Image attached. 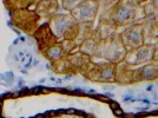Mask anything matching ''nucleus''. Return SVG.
Returning <instances> with one entry per match:
<instances>
[{
	"label": "nucleus",
	"mask_w": 158,
	"mask_h": 118,
	"mask_svg": "<svg viewBox=\"0 0 158 118\" xmlns=\"http://www.w3.org/2000/svg\"><path fill=\"white\" fill-rule=\"evenodd\" d=\"M110 19L118 27H124V28L135 24H140L145 19L143 1H139V0L117 1L116 6L112 8Z\"/></svg>",
	"instance_id": "1"
},
{
	"label": "nucleus",
	"mask_w": 158,
	"mask_h": 118,
	"mask_svg": "<svg viewBox=\"0 0 158 118\" xmlns=\"http://www.w3.org/2000/svg\"><path fill=\"white\" fill-rule=\"evenodd\" d=\"M50 27L59 41L76 40L79 32V24L71 14H54L50 20Z\"/></svg>",
	"instance_id": "2"
},
{
	"label": "nucleus",
	"mask_w": 158,
	"mask_h": 118,
	"mask_svg": "<svg viewBox=\"0 0 158 118\" xmlns=\"http://www.w3.org/2000/svg\"><path fill=\"white\" fill-rule=\"evenodd\" d=\"M126 52H127V50L125 48L118 33L117 36H114L111 39L102 41L99 45L98 51H97V54L94 57L102 58L107 63L117 65L119 63L124 61Z\"/></svg>",
	"instance_id": "3"
},
{
	"label": "nucleus",
	"mask_w": 158,
	"mask_h": 118,
	"mask_svg": "<svg viewBox=\"0 0 158 118\" xmlns=\"http://www.w3.org/2000/svg\"><path fill=\"white\" fill-rule=\"evenodd\" d=\"M153 51H155V46L144 44L140 47L127 51L125 58H124V61L135 69L139 67V66L146 65V64H150V63H152V59H153Z\"/></svg>",
	"instance_id": "4"
},
{
	"label": "nucleus",
	"mask_w": 158,
	"mask_h": 118,
	"mask_svg": "<svg viewBox=\"0 0 158 118\" xmlns=\"http://www.w3.org/2000/svg\"><path fill=\"white\" fill-rule=\"evenodd\" d=\"M119 37L127 51H131L144 45V33L142 24H135L125 27L119 33Z\"/></svg>",
	"instance_id": "5"
},
{
	"label": "nucleus",
	"mask_w": 158,
	"mask_h": 118,
	"mask_svg": "<svg viewBox=\"0 0 158 118\" xmlns=\"http://www.w3.org/2000/svg\"><path fill=\"white\" fill-rule=\"evenodd\" d=\"M99 11L98 1H80L79 5L72 12L71 15L76 19L78 24H85V23H93L94 18L97 17Z\"/></svg>",
	"instance_id": "6"
},
{
	"label": "nucleus",
	"mask_w": 158,
	"mask_h": 118,
	"mask_svg": "<svg viewBox=\"0 0 158 118\" xmlns=\"http://www.w3.org/2000/svg\"><path fill=\"white\" fill-rule=\"evenodd\" d=\"M114 70L116 65L102 61L98 64H93L90 71L86 73V77L92 82H100V83H113L114 82Z\"/></svg>",
	"instance_id": "7"
},
{
	"label": "nucleus",
	"mask_w": 158,
	"mask_h": 118,
	"mask_svg": "<svg viewBox=\"0 0 158 118\" xmlns=\"http://www.w3.org/2000/svg\"><path fill=\"white\" fill-rule=\"evenodd\" d=\"M144 33V44L156 46L158 44V15H149L140 23Z\"/></svg>",
	"instance_id": "8"
},
{
	"label": "nucleus",
	"mask_w": 158,
	"mask_h": 118,
	"mask_svg": "<svg viewBox=\"0 0 158 118\" xmlns=\"http://www.w3.org/2000/svg\"><path fill=\"white\" fill-rule=\"evenodd\" d=\"M34 36H35V39L38 40L40 50L43 52L47 51L50 47H52L53 45L59 43V40L57 39V37L53 34L52 30H51L48 24H45L41 27H39Z\"/></svg>",
	"instance_id": "9"
},
{
	"label": "nucleus",
	"mask_w": 158,
	"mask_h": 118,
	"mask_svg": "<svg viewBox=\"0 0 158 118\" xmlns=\"http://www.w3.org/2000/svg\"><path fill=\"white\" fill-rule=\"evenodd\" d=\"M158 79V64L150 63L146 65L139 66L135 69L133 72V83H142V82H152Z\"/></svg>",
	"instance_id": "10"
},
{
	"label": "nucleus",
	"mask_w": 158,
	"mask_h": 118,
	"mask_svg": "<svg viewBox=\"0 0 158 118\" xmlns=\"http://www.w3.org/2000/svg\"><path fill=\"white\" fill-rule=\"evenodd\" d=\"M118 28L119 27L110 18H102L98 24V27L94 31L97 32L102 41H106L118 34Z\"/></svg>",
	"instance_id": "11"
},
{
	"label": "nucleus",
	"mask_w": 158,
	"mask_h": 118,
	"mask_svg": "<svg viewBox=\"0 0 158 118\" xmlns=\"http://www.w3.org/2000/svg\"><path fill=\"white\" fill-rule=\"evenodd\" d=\"M133 72L135 67L122 61L116 65L114 70V82L119 84H132L133 83Z\"/></svg>",
	"instance_id": "12"
},
{
	"label": "nucleus",
	"mask_w": 158,
	"mask_h": 118,
	"mask_svg": "<svg viewBox=\"0 0 158 118\" xmlns=\"http://www.w3.org/2000/svg\"><path fill=\"white\" fill-rule=\"evenodd\" d=\"M100 43H102V40H100V38L98 37L97 32L93 31L92 36H91L89 39H86L85 41L78 47L79 52L84 53V54H86V56H89V57L92 58V57H94V56L97 54V51H98Z\"/></svg>",
	"instance_id": "13"
},
{
	"label": "nucleus",
	"mask_w": 158,
	"mask_h": 118,
	"mask_svg": "<svg viewBox=\"0 0 158 118\" xmlns=\"http://www.w3.org/2000/svg\"><path fill=\"white\" fill-rule=\"evenodd\" d=\"M45 56H46L47 58L50 59L52 63H56V61H59L61 60L63 58H65L66 54L64 52V50H63V47H61V44L58 43V44H56V45H53L52 47H50L47 51H45Z\"/></svg>",
	"instance_id": "14"
},
{
	"label": "nucleus",
	"mask_w": 158,
	"mask_h": 118,
	"mask_svg": "<svg viewBox=\"0 0 158 118\" xmlns=\"http://www.w3.org/2000/svg\"><path fill=\"white\" fill-rule=\"evenodd\" d=\"M39 15H51L53 17L58 10V1H43L39 2V7L37 8Z\"/></svg>",
	"instance_id": "15"
},
{
	"label": "nucleus",
	"mask_w": 158,
	"mask_h": 118,
	"mask_svg": "<svg viewBox=\"0 0 158 118\" xmlns=\"http://www.w3.org/2000/svg\"><path fill=\"white\" fill-rule=\"evenodd\" d=\"M79 2H80V1H74V0H71V1H63L61 4H63L64 8L67 10V11H70V13H71L73 10L79 5Z\"/></svg>",
	"instance_id": "16"
},
{
	"label": "nucleus",
	"mask_w": 158,
	"mask_h": 118,
	"mask_svg": "<svg viewBox=\"0 0 158 118\" xmlns=\"http://www.w3.org/2000/svg\"><path fill=\"white\" fill-rule=\"evenodd\" d=\"M153 63L158 64V44L155 46V51H153V59H152Z\"/></svg>",
	"instance_id": "17"
}]
</instances>
